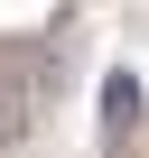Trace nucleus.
Returning <instances> with one entry per match:
<instances>
[{
    "mask_svg": "<svg viewBox=\"0 0 149 158\" xmlns=\"http://www.w3.org/2000/svg\"><path fill=\"white\" fill-rule=\"evenodd\" d=\"M0 93H19L28 112L56 93V47L47 37H10V47H0Z\"/></svg>",
    "mask_w": 149,
    "mask_h": 158,
    "instance_id": "nucleus-1",
    "label": "nucleus"
},
{
    "mask_svg": "<svg viewBox=\"0 0 149 158\" xmlns=\"http://www.w3.org/2000/svg\"><path fill=\"white\" fill-rule=\"evenodd\" d=\"M103 130H112V139H130V130H140V74H130V65H112V74H103Z\"/></svg>",
    "mask_w": 149,
    "mask_h": 158,
    "instance_id": "nucleus-2",
    "label": "nucleus"
},
{
    "mask_svg": "<svg viewBox=\"0 0 149 158\" xmlns=\"http://www.w3.org/2000/svg\"><path fill=\"white\" fill-rule=\"evenodd\" d=\"M28 121H37V112H28L19 93H0V149H19V139H28Z\"/></svg>",
    "mask_w": 149,
    "mask_h": 158,
    "instance_id": "nucleus-3",
    "label": "nucleus"
}]
</instances>
